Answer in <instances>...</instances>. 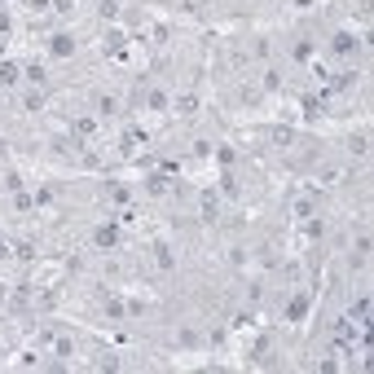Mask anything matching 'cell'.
Masks as SVG:
<instances>
[{
  "label": "cell",
  "instance_id": "cell-3",
  "mask_svg": "<svg viewBox=\"0 0 374 374\" xmlns=\"http://www.w3.org/2000/svg\"><path fill=\"white\" fill-rule=\"evenodd\" d=\"M71 49H75V44H71V35H53V53H62V58H66Z\"/></svg>",
  "mask_w": 374,
  "mask_h": 374
},
{
  "label": "cell",
  "instance_id": "cell-2",
  "mask_svg": "<svg viewBox=\"0 0 374 374\" xmlns=\"http://www.w3.org/2000/svg\"><path fill=\"white\" fill-rule=\"evenodd\" d=\"M0 84H4V88H9V84H18V66H13V62L0 66Z\"/></svg>",
  "mask_w": 374,
  "mask_h": 374
},
{
  "label": "cell",
  "instance_id": "cell-1",
  "mask_svg": "<svg viewBox=\"0 0 374 374\" xmlns=\"http://www.w3.org/2000/svg\"><path fill=\"white\" fill-rule=\"evenodd\" d=\"M115 238H119L115 224H101V229H97V247H115Z\"/></svg>",
  "mask_w": 374,
  "mask_h": 374
},
{
  "label": "cell",
  "instance_id": "cell-5",
  "mask_svg": "<svg viewBox=\"0 0 374 374\" xmlns=\"http://www.w3.org/2000/svg\"><path fill=\"white\" fill-rule=\"evenodd\" d=\"M0 31H9V18H4V13H0Z\"/></svg>",
  "mask_w": 374,
  "mask_h": 374
},
{
  "label": "cell",
  "instance_id": "cell-4",
  "mask_svg": "<svg viewBox=\"0 0 374 374\" xmlns=\"http://www.w3.org/2000/svg\"><path fill=\"white\" fill-rule=\"evenodd\" d=\"M335 49H339V53H352V35H348V31L335 35Z\"/></svg>",
  "mask_w": 374,
  "mask_h": 374
}]
</instances>
